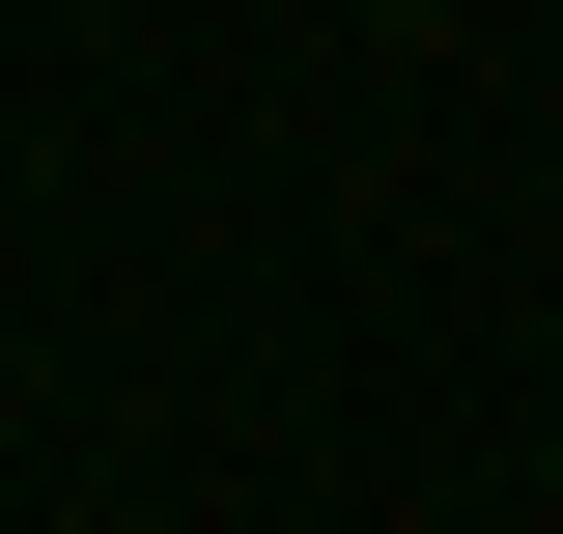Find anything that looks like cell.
Segmentation results:
<instances>
[{
    "mask_svg": "<svg viewBox=\"0 0 563 534\" xmlns=\"http://www.w3.org/2000/svg\"><path fill=\"white\" fill-rule=\"evenodd\" d=\"M395 29H451V0H395Z\"/></svg>",
    "mask_w": 563,
    "mask_h": 534,
    "instance_id": "1",
    "label": "cell"
}]
</instances>
